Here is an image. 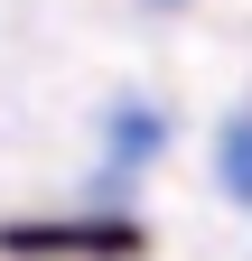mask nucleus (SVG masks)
<instances>
[{
	"label": "nucleus",
	"mask_w": 252,
	"mask_h": 261,
	"mask_svg": "<svg viewBox=\"0 0 252 261\" xmlns=\"http://www.w3.org/2000/svg\"><path fill=\"white\" fill-rule=\"evenodd\" d=\"M224 168H234V187H243V196H252V112H243V121H234V149H224Z\"/></svg>",
	"instance_id": "1"
},
{
	"label": "nucleus",
	"mask_w": 252,
	"mask_h": 261,
	"mask_svg": "<svg viewBox=\"0 0 252 261\" xmlns=\"http://www.w3.org/2000/svg\"><path fill=\"white\" fill-rule=\"evenodd\" d=\"M149 10H178V0H149Z\"/></svg>",
	"instance_id": "2"
}]
</instances>
